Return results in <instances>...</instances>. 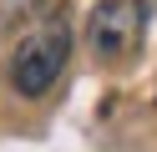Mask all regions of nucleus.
<instances>
[{
    "label": "nucleus",
    "mask_w": 157,
    "mask_h": 152,
    "mask_svg": "<svg viewBox=\"0 0 157 152\" xmlns=\"http://www.w3.org/2000/svg\"><path fill=\"white\" fill-rule=\"evenodd\" d=\"M66 56H71V30H66L61 15H51L46 25H36L31 36L15 46L10 56V81L15 91H25V96H41V91L56 86V76H61Z\"/></svg>",
    "instance_id": "f257e3e1"
},
{
    "label": "nucleus",
    "mask_w": 157,
    "mask_h": 152,
    "mask_svg": "<svg viewBox=\"0 0 157 152\" xmlns=\"http://www.w3.org/2000/svg\"><path fill=\"white\" fill-rule=\"evenodd\" d=\"M86 36L101 61H132L147 41V5L142 0H101L86 20Z\"/></svg>",
    "instance_id": "f03ea898"
}]
</instances>
